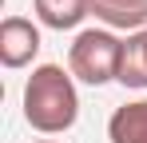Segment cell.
<instances>
[{"label": "cell", "mask_w": 147, "mask_h": 143, "mask_svg": "<svg viewBox=\"0 0 147 143\" xmlns=\"http://www.w3.org/2000/svg\"><path fill=\"white\" fill-rule=\"evenodd\" d=\"M36 4V16L44 28H56V32H72L80 28V20L92 12L88 0H32Z\"/></svg>", "instance_id": "52a82bcc"}, {"label": "cell", "mask_w": 147, "mask_h": 143, "mask_svg": "<svg viewBox=\"0 0 147 143\" xmlns=\"http://www.w3.org/2000/svg\"><path fill=\"white\" fill-rule=\"evenodd\" d=\"M88 8L111 32H143L147 28V0H88Z\"/></svg>", "instance_id": "277c9868"}, {"label": "cell", "mask_w": 147, "mask_h": 143, "mask_svg": "<svg viewBox=\"0 0 147 143\" xmlns=\"http://www.w3.org/2000/svg\"><path fill=\"white\" fill-rule=\"evenodd\" d=\"M119 84L123 88H147V28L131 32L123 40V60H119Z\"/></svg>", "instance_id": "8992f818"}, {"label": "cell", "mask_w": 147, "mask_h": 143, "mask_svg": "<svg viewBox=\"0 0 147 143\" xmlns=\"http://www.w3.org/2000/svg\"><path fill=\"white\" fill-rule=\"evenodd\" d=\"M76 76L60 64H40L32 68L24 84V119L40 135H64L80 119V95H76Z\"/></svg>", "instance_id": "6da1fadb"}, {"label": "cell", "mask_w": 147, "mask_h": 143, "mask_svg": "<svg viewBox=\"0 0 147 143\" xmlns=\"http://www.w3.org/2000/svg\"><path fill=\"white\" fill-rule=\"evenodd\" d=\"M107 139L111 143H147V99H131V103L111 111Z\"/></svg>", "instance_id": "5b68a950"}, {"label": "cell", "mask_w": 147, "mask_h": 143, "mask_svg": "<svg viewBox=\"0 0 147 143\" xmlns=\"http://www.w3.org/2000/svg\"><path fill=\"white\" fill-rule=\"evenodd\" d=\"M40 56V28L24 16H4L0 24V64L4 68H28Z\"/></svg>", "instance_id": "3957f363"}, {"label": "cell", "mask_w": 147, "mask_h": 143, "mask_svg": "<svg viewBox=\"0 0 147 143\" xmlns=\"http://www.w3.org/2000/svg\"><path fill=\"white\" fill-rule=\"evenodd\" d=\"M36 143H60V139H36Z\"/></svg>", "instance_id": "ba28073f"}, {"label": "cell", "mask_w": 147, "mask_h": 143, "mask_svg": "<svg viewBox=\"0 0 147 143\" xmlns=\"http://www.w3.org/2000/svg\"><path fill=\"white\" fill-rule=\"evenodd\" d=\"M119 60H123V40L111 28H84V32H76L72 48H68V72L92 88L119 80Z\"/></svg>", "instance_id": "7a4b0ae2"}]
</instances>
